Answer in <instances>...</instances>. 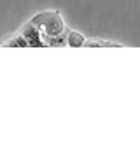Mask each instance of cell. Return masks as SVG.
Returning <instances> with one entry per match:
<instances>
[{"mask_svg":"<svg viewBox=\"0 0 140 151\" xmlns=\"http://www.w3.org/2000/svg\"><path fill=\"white\" fill-rule=\"evenodd\" d=\"M32 23L40 28V32L46 37H54V35H60V34L65 32V23H63L60 12H56V11L39 12L34 19H32Z\"/></svg>","mask_w":140,"mask_h":151,"instance_id":"6da1fadb","label":"cell"},{"mask_svg":"<svg viewBox=\"0 0 140 151\" xmlns=\"http://www.w3.org/2000/svg\"><path fill=\"white\" fill-rule=\"evenodd\" d=\"M19 34L28 40V44H30L32 47H42V46H46L44 34L40 32V28H39L37 25H34L32 21L26 23V25H23L21 30H19Z\"/></svg>","mask_w":140,"mask_h":151,"instance_id":"7a4b0ae2","label":"cell"},{"mask_svg":"<svg viewBox=\"0 0 140 151\" xmlns=\"http://www.w3.org/2000/svg\"><path fill=\"white\" fill-rule=\"evenodd\" d=\"M0 46H7V47H28V40L23 37L21 34L18 35H12V37H7L4 40H0Z\"/></svg>","mask_w":140,"mask_h":151,"instance_id":"3957f363","label":"cell"},{"mask_svg":"<svg viewBox=\"0 0 140 151\" xmlns=\"http://www.w3.org/2000/svg\"><path fill=\"white\" fill-rule=\"evenodd\" d=\"M67 42H69V46L72 47H81V46H84L86 44V39L84 35H81L79 32H69V35H67Z\"/></svg>","mask_w":140,"mask_h":151,"instance_id":"277c9868","label":"cell"},{"mask_svg":"<svg viewBox=\"0 0 140 151\" xmlns=\"http://www.w3.org/2000/svg\"><path fill=\"white\" fill-rule=\"evenodd\" d=\"M86 47H121V44H117V42H109V40H96V39H93V40H86V44H84Z\"/></svg>","mask_w":140,"mask_h":151,"instance_id":"5b68a950","label":"cell"}]
</instances>
